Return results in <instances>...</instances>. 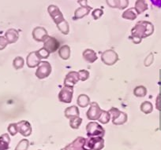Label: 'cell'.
<instances>
[{
	"instance_id": "e0dca14e",
	"label": "cell",
	"mask_w": 161,
	"mask_h": 150,
	"mask_svg": "<svg viewBox=\"0 0 161 150\" xmlns=\"http://www.w3.org/2000/svg\"><path fill=\"white\" fill-rule=\"evenodd\" d=\"M83 57H84V59L89 63H93L97 60V55L96 52L90 49H86L83 52Z\"/></svg>"
},
{
	"instance_id": "9c48e42d",
	"label": "cell",
	"mask_w": 161,
	"mask_h": 150,
	"mask_svg": "<svg viewBox=\"0 0 161 150\" xmlns=\"http://www.w3.org/2000/svg\"><path fill=\"white\" fill-rule=\"evenodd\" d=\"M74 88L70 86H64L58 94L59 101L64 103H70L72 101Z\"/></svg>"
},
{
	"instance_id": "2e32d148",
	"label": "cell",
	"mask_w": 161,
	"mask_h": 150,
	"mask_svg": "<svg viewBox=\"0 0 161 150\" xmlns=\"http://www.w3.org/2000/svg\"><path fill=\"white\" fill-rule=\"evenodd\" d=\"M5 38L7 39L9 44H12L18 41V38H19V34L16 29H8L5 33Z\"/></svg>"
},
{
	"instance_id": "e575fe53",
	"label": "cell",
	"mask_w": 161,
	"mask_h": 150,
	"mask_svg": "<svg viewBox=\"0 0 161 150\" xmlns=\"http://www.w3.org/2000/svg\"><path fill=\"white\" fill-rule=\"evenodd\" d=\"M103 11L101 10V9H95L92 13V18H93L95 20L100 19V18L103 16Z\"/></svg>"
},
{
	"instance_id": "9a60e30c",
	"label": "cell",
	"mask_w": 161,
	"mask_h": 150,
	"mask_svg": "<svg viewBox=\"0 0 161 150\" xmlns=\"http://www.w3.org/2000/svg\"><path fill=\"white\" fill-rule=\"evenodd\" d=\"M92 7H89V6H86V7H81L77 8V10L74 12V20H78L80 18H84L86 15H88L89 13V12L92 10Z\"/></svg>"
},
{
	"instance_id": "ba28073f",
	"label": "cell",
	"mask_w": 161,
	"mask_h": 150,
	"mask_svg": "<svg viewBox=\"0 0 161 150\" xmlns=\"http://www.w3.org/2000/svg\"><path fill=\"white\" fill-rule=\"evenodd\" d=\"M101 59L105 65H112L117 62L118 60H119V56H118L117 53L114 52V50L108 49V50H106L102 54Z\"/></svg>"
},
{
	"instance_id": "7c38bea8",
	"label": "cell",
	"mask_w": 161,
	"mask_h": 150,
	"mask_svg": "<svg viewBox=\"0 0 161 150\" xmlns=\"http://www.w3.org/2000/svg\"><path fill=\"white\" fill-rule=\"evenodd\" d=\"M47 32L42 27H36L32 32V37L37 42H43L47 38Z\"/></svg>"
},
{
	"instance_id": "277c9868",
	"label": "cell",
	"mask_w": 161,
	"mask_h": 150,
	"mask_svg": "<svg viewBox=\"0 0 161 150\" xmlns=\"http://www.w3.org/2000/svg\"><path fill=\"white\" fill-rule=\"evenodd\" d=\"M104 147L103 137H91L86 139V148L88 150H101Z\"/></svg>"
},
{
	"instance_id": "83f0119b",
	"label": "cell",
	"mask_w": 161,
	"mask_h": 150,
	"mask_svg": "<svg viewBox=\"0 0 161 150\" xmlns=\"http://www.w3.org/2000/svg\"><path fill=\"white\" fill-rule=\"evenodd\" d=\"M111 114H110L109 111L108 112H107V111H104L103 110V112H102V114L101 116H100V117L99 118V121H100V123H102V124H107V123H109V121L111 120Z\"/></svg>"
},
{
	"instance_id": "ac0fdd59",
	"label": "cell",
	"mask_w": 161,
	"mask_h": 150,
	"mask_svg": "<svg viewBox=\"0 0 161 150\" xmlns=\"http://www.w3.org/2000/svg\"><path fill=\"white\" fill-rule=\"evenodd\" d=\"M10 143V137L8 134H3L0 136V150H8Z\"/></svg>"
},
{
	"instance_id": "f546056e",
	"label": "cell",
	"mask_w": 161,
	"mask_h": 150,
	"mask_svg": "<svg viewBox=\"0 0 161 150\" xmlns=\"http://www.w3.org/2000/svg\"><path fill=\"white\" fill-rule=\"evenodd\" d=\"M25 61L21 57H17L14 58V60L13 61V66L15 69L18 70V69H22L23 66H24Z\"/></svg>"
},
{
	"instance_id": "d590c367",
	"label": "cell",
	"mask_w": 161,
	"mask_h": 150,
	"mask_svg": "<svg viewBox=\"0 0 161 150\" xmlns=\"http://www.w3.org/2000/svg\"><path fill=\"white\" fill-rule=\"evenodd\" d=\"M8 44V42H7L5 36H0V50L5 49Z\"/></svg>"
},
{
	"instance_id": "1f68e13d",
	"label": "cell",
	"mask_w": 161,
	"mask_h": 150,
	"mask_svg": "<svg viewBox=\"0 0 161 150\" xmlns=\"http://www.w3.org/2000/svg\"><path fill=\"white\" fill-rule=\"evenodd\" d=\"M7 131H8L9 134L11 136H15L18 133V124L17 123H10L7 127Z\"/></svg>"
},
{
	"instance_id": "d6986e66",
	"label": "cell",
	"mask_w": 161,
	"mask_h": 150,
	"mask_svg": "<svg viewBox=\"0 0 161 150\" xmlns=\"http://www.w3.org/2000/svg\"><path fill=\"white\" fill-rule=\"evenodd\" d=\"M134 9H135V10L137 11V14H141V13L146 11L148 9V7L145 0H137L135 3Z\"/></svg>"
},
{
	"instance_id": "4dcf8cb0",
	"label": "cell",
	"mask_w": 161,
	"mask_h": 150,
	"mask_svg": "<svg viewBox=\"0 0 161 150\" xmlns=\"http://www.w3.org/2000/svg\"><path fill=\"white\" fill-rule=\"evenodd\" d=\"M36 52V54L38 55V57L40 59H46L50 55V53L44 47L41 48V49H40L39 50H37Z\"/></svg>"
},
{
	"instance_id": "484cf974",
	"label": "cell",
	"mask_w": 161,
	"mask_h": 150,
	"mask_svg": "<svg viewBox=\"0 0 161 150\" xmlns=\"http://www.w3.org/2000/svg\"><path fill=\"white\" fill-rule=\"evenodd\" d=\"M141 110L145 114L151 113L153 110V104L149 101H145V102L141 105Z\"/></svg>"
},
{
	"instance_id": "ab89813d",
	"label": "cell",
	"mask_w": 161,
	"mask_h": 150,
	"mask_svg": "<svg viewBox=\"0 0 161 150\" xmlns=\"http://www.w3.org/2000/svg\"><path fill=\"white\" fill-rule=\"evenodd\" d=\"M154 7H157V8H161V0H150Z\"/></svg>"
},
{
	"instance_id": "f1b7e54d",
	"label": "cell",
	"mask_w": 161,
	"mask_h": 150,
	"mask_svg": "<svg viewBox=\"0 0 161 150\" xmlns=\"http://www.w3.org/2000/svg\"><path fill=\"white\" fill-rule=\"evenodd\" d=\"M134 95H135L136 97H145L147 94V90L145 86H137V87L134 89Z\"/></svg>"
},
{
	"instance_id": "cb8c5ba5",
	"label": "cell",
	"mask_w": 161,
	"mask_h": 150,
	"mask_svg": "<svg viewBox=\"0 0 161 150\" xmlns=\"http://www.w3.org/2000/svg\"><path fill=\"white\" fill-rule=\"evenodd\" d=\"M59 56L62 59L67 60L70 56V48L67 45H64L59 49Z\"/></svg>"
},
{
	"instance_id": "4316f807",
	"label": "cell",
	"mask_w": 161,
	"mask_h": 150,
	"mask_svg": "<svg viewBox=\"0 0 161 150\" xmlns=\"http://www.w3.org/2000/svg\"><path fill=\"white\" fill-rule=\"evenodd\" d=\"M29 145H30V142L28 139H22L18 142L17 146L15 147L14 150H28Z\"/></svg>"
},
{
	"instance_id": "60d3db41",
	"label": "cell",
	"mask_w": 161,
	"mask_h": 150,
	"mask_svg": "<svg viewBox=\"0 0 161 150\" xmlns=\"http://www.w3.org/2000/svg\"><path fill=\"white\" fill-rule=\"evenodd\" d=\"M39 150H41V149H39Z\"/></svg>"
},
{
	"instance_id": "5bb4252c",
	"label": "cell",
	"mask_w": 161,
	"mask_h": 150,
	"mask_svg": "<svg viewBox=\"0 0 161 150\" xmlns=\"http://www.w3.org/2000/svg\"><path fill=\"white\" fill-rule=\"evenodd\" d=\"M41 62V59L36 54V52L34 51L29 54L27 57V65L29 68H35L38 66Z\"/></svg>"
},
{
	"instance_id": "30bf717a",
	"label": "cell",
	"mask_w": 161,
	"mask_h": 150,
	"mask_svg": "<svg viewBox=\"0 0 161 150\" xmlns=\"http://www.w3.org/2000/svg\"><path fill=\"white\" fill-rule=\"evenodd\" d=\"M18 124V133L24 137H29L32 134V126L30 123L26 120H21V121L17 123Z\"/></svg>"
},
{
	"instance_id": "603a6c76",
	"label": "cell",
	"mask_w": 161,
	"mask_h": 150,
	"mask_svg": "<svg viewBox=\"0 0 161 150\" xmlns=\"http://www.w3.org/2000/svg\"><path fill=\"white\" fill-rule=\"evenodd\" d=\"M126 121H127V115L123 112H120L119 116H117L116 118L112 120L113 124L117 125V126L124 124L125 123H126Z\"/></svg>"
},
{
	"instance_id": "3957f363",
	"label": "cell",
	"mask_w": 161,
	"mask_h": 150,
	"mask_svg": "<svg viewBox=\"0 0 161 150\" xmlns=\"http://www.w3.org/2000/svg\"><path fill=\"white\" fill-rule=\"evenodd\" d=\"M86 132L89 137H103L105 134V130L100 123L96 122H90L86 126Z\"/></svg>"
},
{
	"instance_id": "52a82bcc",
	"label": "cell",
	"mask_w": 161,
	"mask_h": 150,
	"mask_svg": "<svg viewBox=\"0 0 161 150\" xmlns=\"http://www.w3.org/2000/svg\"><path fill=\"white\" fill-rule=\"evenodd\" d=\"M102 110L97 102H92L90 104V108L86 112V117L90 120H98L101 116Z\"/></svg>"
},
{
	"instance_id": "8fae6325",
	"label": "cell",
	"mask_w": 161,
	"mask_h": 150,
	"mask_svg": "<svg viewBox=\"0 0 161 150\" xmlns=\"http://www.w3.org/2000/svg\"><path fill=\"white\" fill-rule=\"evenodd\" d=\"M44 47L47 49L49 53H54L58 49L59 46V43L56 39L52 36H47V38L44 40Z\"/></svg>"
},
{
	"instance_id": "d6a6232c",
	"label": "cell",
	"mask_w": 161,
	"mask_h": 150,
	"mask_svg": "<svg viewBox=\"0 0 161 150\" xmlns=\"http://www.w3.org/2000/svg\"><path fill=\"white\" fill-rule=\"evenodd\" d=\"M106 3L111 8L120 9V0H106Z\"/></svg>"
},
{
	"instance_id": "44dd1931",
	"label": "cell",
	"mask_w": 161,
	"mask_h": 150,
	"mask_svg": "<svg viewBox=\"0 0 161 150\" xmlns=\"http://www.w3.org/2000/svg\"><path fill=\"white\" fill-rule=\"evenodd\" d=\"M123 18L126 20H135L137 17V13L135 10V9L134 8H130L128 10H125L124 13L122 15Z\"/></svg>"
},
{
	"instance_id": "5b68a950",
	"label": "cell",
	"mask_w": 161,
	"mask_h": 150,
	"mask_svg": "<svg viewBox=\"0 0 161 150\" xmlns=\"http://www.w3.org/2000/svg\"><path fill=\"white\" fill-rule=\"evenodd\" d=\"M51 72H52V65L50 63L47 61H41L38 65V69H36V75L38 79L42 80L49 76Z\"/></svg>"
},
{
	"instance_id": "6da1fadb",
	"label": "cell",
	"mask_w": 161,
	"mask_h": 150,
	"mask_svg": "<svg viewBox=\"0 0 161 150\" xmlns=\"http://www.w3.org/2000/svg\"><path fill=\"white\" fill-rule=\"evenodd\" d=\"M154 32V26L149 21H142L137 22L131 31V39L134 43L137 44L142 42V39L149 36Z\"/></svg>"
},
{
	"instance_id": "74e56055",
	"label": "cell",
	"mask_w": 161,
	"mask_h": 150,
	"mask_svg": "<svg viewBox=\"0 0 161 150\" xmlns=\"http://www.w3.org/2000/svg\"><path fill=\"white\" fill-rule=\"evenodd\" d=\"M120 3L121 6L119 10H124L125 8H126L129 6V0H120Z\"/></svg>"
},
{
	"instance_id": "ffe728a7",
	"label": "cell",
	"mask_w": 161,
	"mask_h": 150,
	"mask_svg": "<svg viewBox=\"0 0 161 150\" xmlns=\"http://www.w3.org/2000/svg\"><path fill=\"white\" fill-rule=\"evenodd\" d=\"M79 109L77 106H70L65 110V116L69 119L79 116Z\"/></svg>"
},
{
	"instance_id": "7a4b0ae2",
	"label": "cell",
	"mask_w": 161,
	"mask_h": 150,
	"mask_svg": "<svg viewBox=\"0 0 161 150\" xmlns=\"http://www.w3.org/2000/svg\"><path fill=\"white\" fill-rule=\"evenodd\" d=\"M47 11L53 21L56 24L58 30L64 35H67L69 33V24L64 19V17L59 8L57 6L50 5L47 8Z\"/></svg>"
},
{
	"instance_id": "7402d4cb",
	"label": "cell",
	"mask_w": 161,
	"mask_h": 150,
	"mask_svg": "<svg viewBox=\"0 0 161 150\" xmlns=\"http://www.w3.org/2000/svg\"><path fill=\"white\" fill-rule=\"evenodd\" d=\"M77 104L80 107L86 108L90 104V99L86 94H80L77 98Z\"/></svg>"
},
{
	"instance_id": "8992f818",
	"label": "cell",
	"mask_w": 161,
	"mask_h": 150,
	"mask_svg": "<svg viewBox=\"0 0 161 150\" xmlns=\"http://www.w3.org/2000/svg\"><path fill=\"white\" fill-rule=\"evenodd\" d=\"M86 138L84 137H77L61 150H88L86 148Z\"/></svg>"
},
{
	"instance_id": "836d02e7",
	"label": "cell",
	"mask_w": 161,
	"mask_h": 150,
	"mask_svg": "<svg viewBox=\"0 0 161 150\" xmlns=\"http://www.w3.org/2000/svg\"><path fill=\"white\" fill-rule=\"evenodd\" d=\"M78 74L79 78L81 81H86L89 77V72L87 70H80L78 72Z\"/></svg>"
},
{
	"instance_id": "8d00e7d4",
	"label": "cell",
	"mask_w": 161,
	"mask_h": 150,
	"mask_svg": "<svg viewBox=\"0 0 161 150\" xmlns=\"http://www.w3.org/2000/svg\"><path fill=\"white\" fill-rule=\"evenodd\" d=\"M153 60H154V56H153V54H150L148 57L146 58V59L145 60V66H149L153 64Z\"/></svg>"
},
{
	"instance_id": "d4e9b609",
	"label": "cell",
	"mask_w": 161,
	"mask_h": 150,
	"mask_svg": "<svg viewBox=\"0 0 161 150\" xmlns=\"http://www.w3.org/2000/svg\"><path fill=\"white\" fill-rule=\"evenodd\" d=\"M81 123H82V119L80 118L79 116L69 119V126H70L71 128L74 130L78 129Z\"/></svg>"
},
{
	"instance_id": "f35d334b",
	"label": "cell",
	"mask_w": 161,
	"mask_h": 150,
	"mask_svg": "<svg viewBox=\"0 0 161 150\" xmlns=\"http://www.w3.org/2000/svg\"><path fill=\"white\" fill-rule=\"evenodd\" d=\"M156 107L159 111H161V94L157 96L156 101Z\"/></svg>"
},
{
	"instance_id": "4fadbf2b",
	"label": "cell",
	"mask_w": 161,
	"mask_h": 150,
	"mask_svg": "<svg viewBox=\"0 0 161 150\" xmlns=\"http://www.w3.org/2000/svg\"><path fill=\"white\" fill-rule=\"evenodd\" d=\"M79 74L77 72H70L66 75L64 80L65 86H70L74 87V85H75L79 81Z\"/></svg>"
}]
</instances>
